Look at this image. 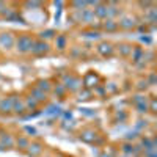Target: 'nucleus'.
<instances>
[{
	"mask_svg": "<svg viewBox=\"0 0 157 157\" xmlns=\"http://www.w3.org/2000/svg\"><path fill=\"white\" fill-rule=\"evenodd\" d=\"M137 151H138V146L132 145V143H124L123 148H121V152L126 154V155H134Z\"/></svg>",
	"mask_w": 157,
	"mask_h": 157,
	"instance_id": "nucleus-28",
	"label": "nucleus"
},
{
	"mask_svg": "<svg viewBox=\"0 0 157 157\" xmlns=\"http://www.w3.org/2000/svg\"><path fill=\"white\" fill-rule=\"evenodd\" d=\"M99 135H98V132L94 129H91V127H85V129H82L80 132H78V138H80L83 143H96V138H98Z\"/></svg>",
	"mask_w": 157,
	"mask_h": 157,
	"instance_id": "nucleus-13",
	"label": "nucleus"
},
{
	"mask_svg": "<svg viewBox=\"0 0 157 157\" xmlns=\"http://www.w3.org/2000/svg\"><path fill=\"white\" fill-rule=\"evenodd\" d=\"M123 14H124V10H123L121 3H118V2H107V19L118 21Z\"/></svg>",
	"mask_w": 157,
	"mask_h": 157,
	"instance_id": "nucleus-9",
	"label": "nucleus"
},
{
	"mask_svg": "<svg viewBox=\"0 0 157 157\" xmlns=\"http://www.w3.org/2000/svg\"><path fill=\"white\" fill-rule=\"evenodd\" d=\"M36 41V35L32 32H22L16 33V41H14V50L19 55H30V50Z\"/></svg>",
	"mask_w": 157,
	"mask_h": 157,
	"instance_id": "nucleus-1",
	"label": "nucleus"
},
{
	"mask_svg": "<svg viewBox=\"0 0 157 157\" xmlns=\"http://www.w3.org/2000/svg\"><path fill=\"white\" fill-rule=\"evenodd\" d=\"M116 154H118L116 148H107L99 154V157H116Z\"/></svg>",
	"mask_w": 157,
	"mask_h": 157,
	"instance_id": "nucleus-31",
	"label": "nucleus"
},
{
	"mask_svg": "<svg viewBox=\"0 0 157 157\" xmlns=\"http://www.w3.org/2000/svg\"><path fill=\"white\" fill-rule=\"evenodd\" d=\"M58 82H61V83L64 85V88L68 90V93H71V94H77L78 91L83 88V85H82V77L77 75V74H74V72L63 74V75L60 77Z\"/></svg>",
	"mask_w": 157,
	"mask_h": 157,
	"instance_id": "nucleus-2",
	"label": "nucleus"
},
{
	"mask_svg": "<svg viewBox=\"0 0 157 157\" xmlns=\"http://www.w3.org/2000/svg\"><path fill=\"white\" fill-rule=\"evenodd\" d=\"M8 10H10V3L8 2H0V17H2V19L5 17Z\"/></svg>",
	"mask_w": 157,
	"mask_h": 157,
	"instance_id": "nucleus-33",
	"label": "nucleus"
},
{
	"mask_svg": "<svg viewBox=\"0 0 157 157\" xmlns=\"http://www.w3.org/2000/svg\"><path fill=\"white\" fill-rule=\"evenodd\" d=\"M52 52V46L50 43H46V41H41V39L36 38V41L30 50V55L35 57V58H43V57H47Z\"/></svg>",
	"mask_w": 157,
	"mask_h": 157,
	"instance_id": "nucleus-5",
	"label": "nucleus"
},
{
	"mask_svg": "<svg viewBox=\"0 0 157 157\" xmlns=\"http://www.w3.org/2000/svg\"><path fill=\"white\" fill-rule=\"evenodd\" d=\"M96 52L102 58H112L115 55V44L107 39H102L96 44Z\"/></svg>",
	"mask_w": 157,
	"mask_h": 157,
	"instance_id": "nucleus-7",
	"label": "nucleus"
},
{
	"mask_svg": "<svg viewBox=\"0 0 157 157\" xmlns=\"http://www.w3.org/2000/svg\"><path fill=\"white\" fill-rule=\"evenodd\" d=\"M116 33L120 32V27H118V21L113 19H105L101 22V33Z\"/></svg>",
	"mask_w": 157,
	"mask_h": 157,
	"instance_id": "nucleus-16",
	"label": "nucleus"
},
{
	"mask_svg": "<svg viewBox=\"0 0 157 157\" xmlns=\"http://www.w3.org/2000/svg\"><path fill=\"white\" fill-rule=\"evenodd\" d=\"M24 104H25V109H27V112H32V110H38L39 107H41V105H39V104L32 98V96H29L27 93H25L24 96Z\"/></svg>",
	"mask_w": 157,
	"mask_h": 157,
	"instance_id": "nucleus-23",
	"label": "nucleus"
},
{
	"mask_svg": "<svg viewBox=\"0 0 157 157\" xmlns=\"http://www.w3.org/2000/svg\"><path fill=\"white\" fill-rule=\"evenodd\" d=\"M141 24V19L135 14H123L120 19H118V27L120 30H124V32H130V30H137V27Z\"/></svg>",
	"mask_w": 157,
	"mask_h": 157,
	"instance_id": "nucleus-3",
	"label": "nucleus"
},
{
	"mask_svg": "<svg viewBox=\"0 0 157 157\" xmlns=\"http://www.w3.org/2000/svg\"><path fill=\"white\" fill-rule=\"evenodd\" d=\"M91 98H94L93 91H91V90H86V88H82V90L77 93V101H78V102H85V101H90Z\"/></svg>",
	"mask_w": 157,
	"mask_h": 157,
	"instance_id": "nucleus-24",
	"label": "nucleus"
},
{
	"mask_svg": "<svg viewBox=\"0 0 157 157\" xmlns=\"http://www.w3.org/2000/svg\"><path fill=\"white\" fill-rule=\"evenodd\" d=\"M14 41H16V33L11 30H3L0 32V49L2 50H13L14 49Z\"/></svg>",
	"mask_w": 157,
	"mask_h": 157,
	"instance_id": "nucleus-6",
	"label": "nucleus"
},
{
	"mask_svg": "<svg viewBox=\"0 0 157 157\" xmlns=\"http://www.w3.org/2000/svg\"><path fill=\"white\" fill-rule=\"evenodd\" d=\"M16 94H6L0 98V115L2 116H10L13 115V102H14Z\"/></svg>",
	"mask_w": 157,
	"mask_h": 157,
	"instance_id": "nucleus-8",
	"label": "nucleus"
},
{
	"mask_svg": "<svg viewBox=\"0 0 157 157\" xmlns=\"http://www.w3.org/2000/svg\"><path fill=\"white\" fill-rule=\"evenodd\" d=\"M104 90H105L107 96H113L116 93H120V85H116L115 82H107L105 85H104Z\"/></svg>",
	"mask_w": 157,
	"mask_h": 157,
	"instance_id": "nucleus-26",
	"label": "nucleus"
},
{
	"mask_svg": "<svg viewBox=\"0 0 157 157\" xmlns=\"http://www.w3.org/2000/svg\"><path fill=\"white\" fill-rule=\"evenodd\" d=\"M33 85H35L38 90L44 91L46 94L50 96V91H52V86H54V82H52V78H38Z\"/></svg>",
	"mask_w": 157,
	"mask_h": 157,
	"instance_id": "nucleus-18",
	"label": "nucleus"
},
{
	"mask_svg": "<svg viewBox=\"0 0 157 157\" xmlns=\"http://www.w3.org/2000/svg\"><path fill=\"white\" fill-rule=\"evenodd\" d=\"M27 94L32 96V98L39 104V105H44V104L49 102V94H46L44 91H41V90H38L35 85H30V86L27 88Z\"/></svg>",
	"mask_w": 157,
	"mask_h": 157,
	"instance_id": "nucleus-10",
	"label": "nucleus"
},
{
	"mask_svg": "<svg viewBox=\"0 0 157 157\" xmlns=\"http://www.w3.org/2000/svg\"><path fill=\"white\" fill-rule=\"evenodd\" d=\"M43 152H44V145L41 141H38V140L30 141L27 151H25V154H27L29 157H41Z\"/></svg>",
	"mask_w": 157,
	"mask_h": 157,
	"instance_id": "nucleus-12",
	"label": "nucleus"
},
{
	"mask_svg": "<svg viewBox=\"0 0 157 157\" xmlns=\"http://www.w3.org/2000/svg\"><path fill=\"white\" fill-rule=\"evenodd\" d=\"M148 112L151 115H155L157 113V101H155V96L154 94H151L148 98Z\"/></svg>",
	"mask_w": 157,
	"mask_h": 157,
	"instance_id": "nucleus-29",
	"label": "nucleus"
},
{
	"mask_svg": "<svg viewBox=\"0 0 157 157\" xmlns=\"http://www.w3.org/2000/svg\"><path fill=\"white\" fill-rule=\"evenodd\" d=\"M50 94L52 96H57L58 99H64L69 93H68V90L64 88V85L61 82H54V86H52V91H50Z\"/></svg>",
	"mask_w": 157,
	"mask_h": 157,
	"instance_id": "nucleus-19",
	"label": "nucleus"
},
{
	"mask_svg": "<svg viewBox=\"0 0 157 157\" xmlns=\"http://www.w3.org/2000/svg\"><path fill=\"white\" fill-rule=\"evenodd\" d=\"M93 14L94 17L102 22V21H105L107 19V2H99L94 8H93Z\"/></svg>",
	"mask_w": 157,
	"mask_h": 157,
	"instance_id": "nucleus-17",
	"label": "nucleus"
},
{
	"mask_svg": "<svg viewBox=\"0 0 157 157\" xmlns=\"http://www.w3.org/2000/svg\"><path fill=\"white\" fill-rule=\"evenodd\" d=\"M132 49H134V44L129 43V41H121L115 44V54H118L121 58H129L130 54H132Z\"/></svg>",
	"mask_w": 157,
	"mask_h": 157,
	"instance_id": "nucleus-11",
	"label": "nucleus"
},
{
	"mask_svg": "<svg viewBox=\"0 0 157 157\" xmlns=\"http://www.w3.org/2000/svg\"><path fill=\"white\" fill-rule=\"evenodd\" d=\"M145 78H146V82H148V85H149V86H154V85L157 83V77H155V72H154V71H151Z\"/></svg>",
	"mask_w": 157,
	"mask_h": 157,
	"instance_id": "nucleus-32",
	"label": "nucleus"
},
{
	"mask_svg": "<svg viewBox=\"0 0 157 157\" xmlns=\"http://www.w3.org/2000/svg\"><path fill=\"white\" fill-rule=\"evenodd\" d=\"M101 82H102V77H101L99 72L94 71V69L86 71V72L83 74V77H82V85H83V88L91 90V91H93L96 86H99Z\"/></svg>",
	"mask_w": 157,
	"mask_h": 157,
	"instance_id": "nucleus-4",
	"label": "nucleus"
},
{
	"mask_svg": "<svg viewBox=\"0 0 157 157\" xmlns=\"http://www.w3.org/2000/svg\"><path fill=\"white\" fill-rule=\"evenodd\" d=\"M134 88H135V91H138V93H145V91L149 88V85H148V82H146V78L141 77V78H138V80L135 82Z\"/></svg>",
	"mask_w": 157,
	"mask_h": 157,
	"instance_id": "nucleus-27",
	"label": "nucleus"
},
{
	"mask_svg": "<svg viewBox=\"0 0 157 157\" xmlns=\"http://www.w3.org/2000/svg\"><path fill=\"white\" fill-rule=\"evenodd\" d=\"M24 5L29 6V8H41V6H44L43 2H24Z\"/></svg>",
	"mask_w": 157,
	"mask_h": 157,
	"instance_id": "nucleus-34",
	"label": "nucleus"
},
{
	"mask_svg": "<svg viewBox=\"0 0 157 157\" xmlns=\"http://www.w3.org/2000/svg\"><path fill=\"white\" fill-rule=\"evenodd\" d=\"M29 145H30V138H29V137L19 135V137L14 138V148H16L17 151H21V152H25V151H27Z\"/></svg>",
	"mask_w": 157,
	"mask_h": 157,
	"instance_id": "nucleus-22",
	"label": "nucleus"
},
{
	"mask_svg": "<svg viewBox=\"0 0 157 157\" xmlns=\"http://www.w3.org/2000/svg\"><path fill=\"white\" fill-rule=\"evenodd\" d=\"M68 6L71 8L69 11H83V10H86L88 8V3L86 2H80V0H74V2H69L68 3Z\"/></svg>",
	"mask_w": 157,
	"mask_h": 157,
	"instance_id": "nucleus-25",
	"label": "nucleus"
},
{
	"mask_svg": "<svg viewBox=\"0 0 157 157\" xmlns=\"http://www.w3.org/2000/svg\"><path fill=\"white\" fill-rule=\"evenodd\" d=\"M69 55L74 58V60H82V57H83V50H82V47H71L69 49Z\"/></svg>",
	"mask_w": 157,
	"mask_h": 157,
	"instance_id": "nucleus-30",
	"label": "nucleus"
},
{
	"mask_svg": "<svg viewBox=\"0 0 157 157\" xmlns=\"http://www.w3.org/2000/svg\"><path fill=\"white\" fill-rule=\"evenodd\" d=\"M143 54H145V49L138 44H134V49H132V54H130L129 60L132 61L134 64H141V58H143Z\"/></svg>",
	"mask_w": 157,
	"mask_h": 157,
	"instance_id": "nucleus-21",
	"label": "nucleus"
},
{
	"mask_svg": "<svg viewBox=\"0 0 157 157\" xmlns=\"http://www.w3.org/2000/svg\"><path fill=\"white\" fill-rule=\"evenodd\" d=\"M54 47L58 50V52H64L69 49V38L66 33H58L54 39Z\"/></svg>",
	"mask_w": 157,
	"mask_h": 157,
	"instance_id": "nucleus-14",
	"label": "nucleus"
},
{
	"mask_svg": "<svg viewBox=\"0 0 157 157\" xmlns=\"http://www.w3.org/2000/svg\"><path fill=\"white\" fill-rule=\"evenodd\" d=\"M25 112H27V109H25L22 94H16V96H14V102H13V115L22 116Z\"/></svg>",
	"mask_w": 157,
	"mask_h": 157,
	"instance_id": "nucleus-15",
	"label": "nucleus"
},
{
	"mask_svg": "<svg viewBox=\"0 0 157 157\" xmlns=\"http://www.w3.org/2000/svg\"><path fill=\"white\" fill-rule=\"evenodd\" d=\"M57 35H58L57 30H54V29H46V30H41L39 33H36V38L41 39V41L50 43V41H54V39H55Z\"/></svg>",
	"mask_w": 157,
	"mask_h": 157,
	"instance_id": "nucleus-20",
	"label": "nucleus"
}]
</instances>
